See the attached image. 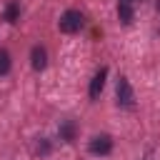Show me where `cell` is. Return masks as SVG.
<instances>
[{"mask_svg":"<svg viewBox=\"0 0 160 160\" xmlns=\"http://www.w3.org/2000/svg\"><path fill=\"white\" fill-rule=\"evenodd\" d=\"M82 15L78 12V10H68L62 18H60V22H58V28L62 30V32H78L80 28H82Z\"/></svg>","mask_w":160,"mask_h":160,"instance_id":"obj_1","label":"cell"},{"mask_svg":"<svg viewBox=\"0 0 160 160\" xmlns=\"http://www.w3.org/2000/svg\"><path fill=\"white\" fill-rule=\"evenodd\" d=\"M110 150H112L110 135H95V138L90 140V152H92V155H108Z\"/></svg>","mask_w":160,"mask_h":160,"instance_id":"obj_2","label":"cell"},{"mask_svg":"<svg viewBox=\"0 0 160 160\" xmlns=\"http://www.w3.org/2000/svg\"><path fill=\"white\" fill-rule=\"evenodd\" d=\"M105 78H108V68H100V70L95 72V78L90 80V98H92V100L100 98V92H102V88H105Z\"/></svg>","mask_w":160,"mask_h":160,"instance_id":"obj_3","label":"cell"},{"mask_svg":"<svg viewBox=\"0 0 160 160\" xmlns=\"http://www.w3.org/2000/svg\"><path fill=\"white\" fill-rule=\"evenodd\" d=\"M118 102L120 105H132V88H130V82H128V78H120L118 80Z\"/></svg>","mask_w":160,"mask_h":160,"instance_id":"obj_4","label":"cell"},{"mask_svg":"<svg viewBox=\"0 0 160 160\" xmlns=\"http://www.w3.org/2000/svg\"><path fill=\"white\" fill-rule=\"evenodd\" d=\"M118 15H120V20H122L125 25H130V22H132V2L118 0Z\"/></svg>","mask_w":160,"mask_h":160,"instance_id":"obj_5","label":"cell"},{"mask_svg":"<svg viewBox=\"0 0 160 160\" xmlns=\"http://www.w3.org/2000/svg\"><path fill=\"white\" fill-rule=\"evenodd\" d=\"M45 65H48L45 50H42L40 45H35V48H32V68H35V70H45Z\"/></svg>","mask_w":160,"mask_h":160,"instance_id":"obj_6","label":"cell"},{"mask_svg":"<svg viewBox=\"0 0 160 160\" xmlns=\"http://www.w3.org/2000/svg\"><path fill=\"white\" fill-rule=\"evenodd\" d=\"M18 15H20V8H18L15 0H10L8 8H5V20H8V22H18Z\"/></svg>","mask_w":160,"mask_h":160,"instance_id":"obj_7","label":"cell"},{"mask_svg":"<svg viewBox=\"0 0 160 160\" xmlns=\"http://www.w3.org/2000/svg\"><path fill=\"white\" fill-rule=\"evenodd\" d=\"M60 138L70 142V140L75 138V122H70V120H68V122H62V125H60Z\"/></svg>","mask_w":160,"mask_h":160,"instance_id":"obj_8","label":"cell"},{"mask_svg":"<svg viewBox=\"0 0 160 160\" xmlns=\"http://www.w3.org/2000/svg\"><path fill=\"white\" fill-rule=\"evenodd\" d=\"M10 65H12L10 52H8V50H0V75H5V72L10 70Z\"/></svg>","mask_w":160,"mask_h":160,"instance_id":"obj_9","label":"cell"},{"mask_svg":"<svg viewBox=\"0 0 160 160\" xmlns=\"http://www.w3.org/2000/svg\"><path fill=\"white\" fill-rule=\"evenodd\" d=\"M128 2H132V0H128Z\"/></svg>","mask_w":160,"mask_h":160,"instance_id":"obj_10","label":"cell"}]
</instances>
